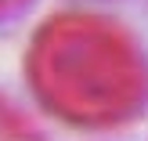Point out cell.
Here are the masks:
<instances>
[{
  "mask_svg": "<svg viewBox=\"0 0 148 141\" xmlns=\"http://www.w3.org/2000/svg\"><path fill=\"white\" fill-rule=\"evenodd\" d=\"M51 69L65 98L90 109H123L134 101L141 72L119 36L94 25H72L54 36Z\"/></svg>",
  "mask_w": 148,
  "mask_h": 141,
  "instance_id": "1",
  "label": "cell"
},
{
  "mask_svg": "<svg viewBox=\"0 0 148 141\" xmlns=\"http://www.w3.org/2000/svg\"><path fill=\"white\" fill-rule=\"evenodd\" d=\"M7 4H14V0H0V7H7Z\"/></svg>",
  "mask_w": 148,
  "mask_h": 141,
  "instance_id": "2",
  "label": "cell"
}]
</instances>
